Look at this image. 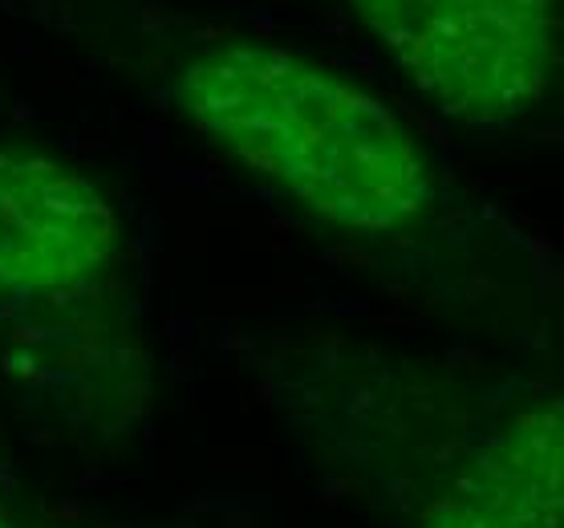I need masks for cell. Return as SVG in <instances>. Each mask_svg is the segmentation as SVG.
Returning a JSON list of instances; mask_svg holds the SVG:
<instances>
[{
	"label": "cell",
	"mask_w": 564,
	"mask_h": 528,
	"mask_svg": "<svg viewBox=\"0 0 564 528\" xmlns=\"http://www.w3.org/2000/svg\"><path fill=\"white\" fill-rule=\"evenodd\" d=\"M171 94L224 155L337 228L390 233L431 204V175L402 118L289 50H204Z\"/></svg>",
	"instance_id": "1"
},
{
	"label": "cell",
	"mask_w": 564,
	"mask_h": 528,
	"mask_svg": "<svg viewBox=\"0 0 564 528\" xmlns=\"http://www.w3.org/2000/svg\"><path fill=\"white\" fill-rule=\"evenodd\" d=\"M438 115L503 130L544 98L561 0H349Z\"/></svg>",
	"instance_id": "2"
},
{
	"label": "cell",
	"mask_w": 564,
	"mask_h": 528,
	"mask_svg": "<svg viewBox=\"0 0 564 528\" xmlns=\"http://www.w3.org/2000/svg\"><path fill=\"white\" fill-rule=\"evenodd\" d=\"M122 224L86 175L0 142V301L86 293L118 260Z\"/></svg>",
	"instance_id": "3"
},
{
	"label": "cell",
	"mask_w": 564,
	"mask_h": 528,
	"mask_svg": "<svg viewBox=\"0 0 564 528\" xmlns=\"http://www.w3.org/2000/svg\"><path fill=\"white\" fill-rule=\"evenodd\" d=\"M561 402L484 439L423 528H561Z\"/></svg>",
	"instance_id": "4"
},
{
	"label": "cell",
	"mask_w": 564,
	"mask_h": 528,
	"mask_svg": "<svg viewBox=\"0 0 564 528\" xmlns=\"http://www.w3.org/2000/svg\"><path fill=\"white\" fill-rule=\"evenodd\" d=\"M0 528H17L13 520H9V513H4V504H0Z\"/></svg>",
	"instance_id": "5"
}]
</instances>
